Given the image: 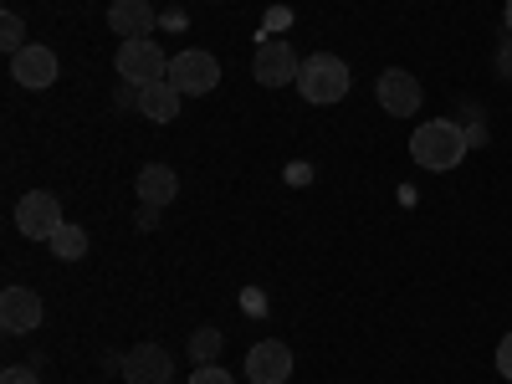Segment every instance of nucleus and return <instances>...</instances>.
<instances>
[{"label":"nucleus","instance_id":"2eb2a0df","mask_svg":"<svg viewBox=\"0 0 512 384\" xmlns=\"http://www.w3.org/2000/svg\"><path fill=\"white\" fill-rule=\"evenodd\" d=\"M47 246L57 251V262H82V256H88V231H82V226H62Z\"/></svg>","mask_w":512,"mask_h":384},{"label":"nucleus","instance_id":"f257e3e1","mask_svg":"<svg viewBox=\"0 0 512 384\" xmlns=\"http://www.w3.org/2000/svg\"><path fill=\"white\" fill-rule=\"evenodd\" d=\"M466 128H456L451 118H431V123H420L415 134H410V159L420 169H436V175H446V169H456L466 159Z\"/></svg>","mask_w":512,"mask_h":384},{"label":"nucleus","instance_id":"5701e85b","mask_svg":"<svg viewBox=\"0 0 512 384\" xmlns=\"http://www.w3.org/2000/svg\"><path fill=\"white\" fill-rule=\"evenodd\" d=\"M507 36H512V0H507Z\"/></svg>","mask_w":512,"mask_h":384},{"label":"nucleus","instance_id":"4468645a","mask_svg":"<svg viewBox=\"0 0 512 384\" xmlns=\"http://www.w3.org/2000/svg\"><path fill=\"white\" fill-rule=\"evenodd\" d=\"M180 93L169 88V82H149V88H139V113L149 118V123H175L180 118Z\"/></svg>","mask_w":512,"mask_h":384},{"label":"nucleus","instance_id":"9d476101","mask_svg":"<svg viewBox=\"0 0 512 384\" xmlns=\"http://www.w3.org/2000/svg\"><path fill=\"white\" fill-rule=\"evenodd\" d=\"M11 77L21 82V88H52V82H57V52L31 41V47H21L11 57Z\"/></svg>","mask_w":512,"mask_h":384},{"label":"nucleus","instance_id":"39448f33","mask_svg":"<svg viewBox=\"0 0 512 384\" xmlns=\"http://www.w3.org/2000/svg\"><path fill=\"white\" fill-rule=\"evenodd\" d=\"M62 226H67V221H62V200H57L52 190H31V195H21V205H16V231H21V236H31V241H52Z\"/></svg>","mask_w":512,"mask_h":384},{"label":"nucleus","instance_id":"0eeeda50","mask_svg":"<svg viewBox=\"0 0 512 384\" xmlns=\"http://www.w3.org/2000/svg\"><path fill=\"white\" fill-rule=\"evenodd\" d=\"M297 72H303V62H297V52L287 41H262L251 57V77L262 82V88H287V82H297Z\"/></svg>","mask_w":512,"mask_h":384},{"label":"nucleus","instance_id":"423d86ee","mask_svg":"<svg viewBox=\"0 0 512 384\" xmlns=\"http://www.w3.org/2000/svg\"><path fill=\"white\" fill-rule=\"evenodd\" d=\"M379 108L384 113H395V118H410V113H420V103H425V88H420V77L415 72H405V67H390V72H379Z\"/></svg>","mask_w":512,"mask_h":384},{"label":"nucleus","instance_id":"f8f14e48","mask_svg":"<svg viewBox=\"0 0 512 384\" xmlns=\"http://www.w3.org/2000/svg\"><path fill=\"white\" fill-rule=\"evenodd\" d=\"M108 26L123 36V41H139L154 31V0H113L108 6Z\"/></svg>","mask_w":512,"mask_h":384},{"label":"nucleus","instance_id":"6e6552de","mask_svg":"<svg viewBox=\"0 0 512 384\" xmlns=\"http://www.w3.org/2000/svg\"><path fill=\"white\" fill-rule=\"evenodd\" d=\"M118 369H123V379H128V384H169V379H175V359H169L159 344H139V349H128V354L118 359Z\"/></svg>","mask_w":512,"mask_h":384},{"label":"nucleus","instance_id":"6ab92c4d","mask_svg":"<svg viewBox=\"0 0 512 384\" xmlns=\"http://www.w3.org/2000/svg\"><path fill=\"white\" fill-rule=\"evenodd\" d=\"M0 384H41V379H36V369H26V364H11L6 374H0Z\"/></svg>","mask_w":512,"mask_h":384},{"label":"nucleus","instance_id":"1a4fd4ad","mask_svg":"<svg viewBox=\"0 0 512 384\" xmlns=\"http://www.w3.org/2000/svg\"><path fill=\"white\" fill-rule=\"evenodd\" d=\"M246 379H251V384H287V379H292V349L277 344V338L256 344V349L246 354Z\"/></svg>","mask_w":512,"mask_h":384},{"label":"nucleus","instance_id":"dca6fc26","mask_svg":"<svg viewBox=\"0 0 512 384\" xmlns=\"http://www.w3.org/2000/svg\"><path fill=\"white\" fill-rule=\"evenodd\" d=\"M216 354H221V328H195L190 333V359L216 364Z\"/></svg>","mask_w":512,"mask_h":384},{"label":"nucleus","instance_id":"7ed1b4c3","mask_svg":"<svg viewBox=\"0 0 512 384\" xmlns=\"http://www.w3.org/2000/svg\"><path fill=\"white\" fill-rule=\"evenodd\" d=\"M164 82L180 98H205V93H216V82H221V62L210 52H200V47H190L180 57H169V77Z\"/></svg>","mask_w":512,"mask_h":384},{"label":"nucleus","instance_id":"412c9836","mask_svg":"<svg viewBox=\"0 0 512 384\" xmlns=\"http://www.w3.org/2000/svg\"><path fill=\"white\" fill-rule=\"evenodd\" d=\"M497 72H502V77H512V36L502 41V52H497Z\"/></svg>","mask_w":512,"mask_h":384},{"label":"nucleus","instance_id":"a211bd4d","mask_svg":"<svg viewBox=\"0 0 512 384\" xmlns=\"http://www.w3.org/2000/svg\"><path fill=\"white\" fill-rule=\"evenodd\" d=\"M190 384H236V379H231L221 364H200V369L190 374Z\"/></svg>","mask_w":512,"mask_h":384},{"label":"nucleus","instance_id":"aec40b11","mask_svg":"<svg viewBox=\"0 0 512 384\" xmlns=\"http://www.w3.org/2000/svg\"><path fill=\"white\" fill-rule=\"evenodd\" d=\"M497 374H502V379H512V333L497 344Z\"/></svg>","mask_w":512,"mask_h":384},{"label":"nucleus","instance_id":"4be33fe9","mask_svg":"<svg viewBox=\"0 0 512 384\" xmlns=\"http://www.w3.org/2000/svg\"><path fill=\"white\" fill-rule=\"evenodd\" d=\"M482 139H487V123L472 118V123H466V144H482Z\"/></svg>","mask_w":512,"mask_h":384},{"label":"nucleus","instance_id":"f3484780","mask_svg":"<svg viewBox=\"0 0 512 384\" xmlns=\"http://www.w3.org/2000/svg\"><path fill=\"white\" fill-rule=\"evenodd\" d=\"M0 47H6L11 57H16L21 47H31V41H26V21H21L16 11H6V16H0Z\"/></svg>","mask_w":512,"mask_h":384},{"label":"nucleus","instance_id":"f03ea898","mask_svg":"<svg viewBox=\"0 0 512 384\" xmlns=\"http://www.w3.org/2000/svg\"><path fill=\"white\" fill-rule=\"evenodd\" d=\"M297 88H303V98H308L313 108L344 103V98H349V67H344V57L313 52V57L303 62V72H297Z\"/></svg>","mask_w":512,"mask_h":384},{"label":"nucleus","instance_id":"9b49d317","mask_svg":"<svg viewBox=\"0 0 512 384\" xmlns=\"http://www.w3.org/2000/svg\"><path fill=\"white\" fill-rule=\"evenodd\" d=\"M0 323H6V333H36L41 328V297L31 287H6L0 292Z\"/></svg>","mask_w":512,"mask_h":384},{"label":"nucleus","instance_id":"ddd939ff","mask_svg":"<svg viewBox=\"0 0 512 384\" xmlns=\"http://www.w3.org/2000/svg\"><path fill=\"white\" fill-rule=\"evenodd\" d=\"M175 195H180V175H175L169 164H144V169H139V200H144L149 210H164Z\"/></svg>","mask_w":512,"mask_h":384},{"label":"nucleus","instance_id":"20e7f679","mask_svg":"<svg viewBox=\"0 0 512 384\" xmlns=\"http://www.w3.org/2000/svg\"><path fill=\"white\" fill-rule=\"evenodd\" d=\"M118 77L134 82V88H149V82H164L169 77V57L154 47V36L123 41V47H118Z\"/></svg>","mask_w":512,"mask_h":384}]
</instances>
